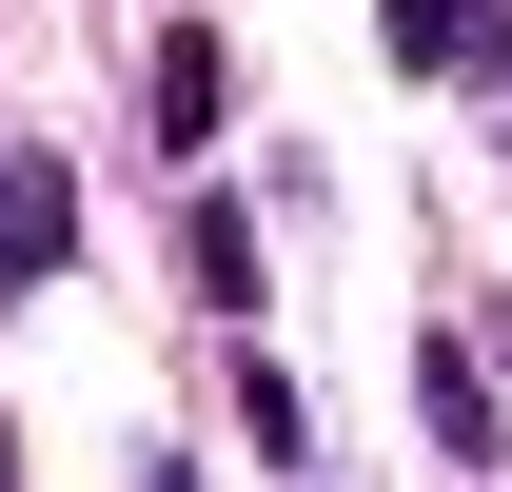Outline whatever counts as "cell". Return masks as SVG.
<instances>
[{"label":"cell","instance_id":"7","mask_svg":"<svg viewBox=\"0 0 512 492\" xmlns=\"http://www.w3.org/2000/svg\"><path fill=\"white\" fill-rule=\"evenodd\" d=\"M0 492H20V433H0Z\"/></svg>","mask_w":512,"mask_h":492},{"label":"cell","instance_id":"2","mask_svg":"<svg viewBox=\"0 0 512 492\" xmlns=\"http://www.w3.org/2000/svg\"><path fill=\"white\" fill-rule=\"evenodd\" d=\"M138 119H158V138L197 158V138L237 119V40H217V20H178V40H158V79H138Z\"/></svg>","mask_w":512,"mask_h":492},{"label":"cell","instance_id":"1","mask_svg":"<svg viewBox=\"0 0 512 492\" xmlns=\"http://www.w3.org/2000/svg\"><path fill=\"white\" fill-rule=\"evenodd\" d=\"M60 256H79V178L40 158V138H0V296H40Z\"/></svg>","mask_w":512,"mask_h":492},{"label":"cell","instance_id":"5","mask_svg":"<svg viewBox=\"0 0 512 492\" xmlns=\"http://www.w3.org/2000/svg\"><path fill=\"white\" fill-rule=\"evenodd\" d=\"M178 276H197L217 315H256V217H237V197H197V217H178Z\"/></svg>","mask_w":512,"mask_h":492},{"label":"cell","instance_id":"8","mask_svg":"<svg viewBox=\"0 0 512 492\" xmlns=\"http://www.w3.org/2000/svg\"><path fill=\"white\" fill-rule=\"evenodd\" d=\"M138 492H197V473H138Z\"/></svg>","mask_w":512,"mask_h":492},{"label":"cell","instance_id":"6","mask_svg":"<svg viewBox=\"0 0 512 492\" xmlns=\"http://www.w3.org/2000/svg\"><path fill=\"white\" fill-rule=\"evenodd\" d=\"M217 394H237V433H256V453H316V394H296V374H276V355H237V374H217Z\"/></svg>","mask_w":512,"mask_h":492},{"label":"cell","instance_id":"4","mask_svg":"<svg viewBox=\"0 0 512 492\" xmlns=\"http://www.w3.org/2000/svg\"><path fill=\"white\" fill-rule=\"evenodd\" d=\"M414 414H434L453 453H512V394H493V355H473V335H434V355H414Z\"/></svg>","mask_w":512,"mask_h":492},{"label":"cell","instance_id":"3","mask_svg":"<svg viewBox=\"0 0 512 492\" xmlns=\"http://www.w3.org/2000/svg\"><path fill=\"white\" fill-rule=\"evenodd\" d=\"M375 40L414 79H512V20H493V0H375Z\"/></svg>","mask_w":512,"mask_h":492}]
</instances>
